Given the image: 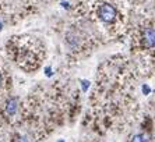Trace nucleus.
I'll return each mask as SVG.
<instances>
[{
    "label": "nucleus",
    "instance_id": "obj_9",
    "mask_svg": "<svg viewBox=\"0 0 155 142\" xmlns=\"http://www.w3.org/2000/svg\"><path fill=\"white\" fill-rule=\"evenodd\" d=\"M3 82H4V78H3V74H2V71H0V88L3 86Z\"/></svg>",
    "mask_w": 155,
    "mask_h": 142
},
{
    "label": "nucleus",
    "instance_id": "obj_11",
    "mask_svg": "<svg viewBox=\"0 0 155 142\" xmlns=\"http://www.w3.org/2000/svg\"><path fill=\"white\" fill-rule=\"evenodd\" d=\"M46 75H52V73H51V68H49V67L46 68Z\"/></svg>",
    "mask_w": 155,
    "mask_h": 142
},
{
    "label": "nucleus",
    "instance_id": "obj_5",
    "mask_svg": "<svg viewBox=\"0 0 155 142\" xmlns=\"http://www.w3.org/2000/svg\"><path fill=\"white\" fill-rule=\"evenodd\" d=\"M131 142H148V138L143 134H137V135H134L133 137Z\"/></svg>",
    "mask_w": 155,
    "mask_h": 142
},
{
    "label": "nucleus",
    "instance_id": "obj_12",
    "mask_svg": "<svg viewBox=\"0 0 155 142\" xmlns=\"http://www.w3.org/2000/svg\"><path fill=\"white\" fill-rule=\"evenodd\" d=\"M0 31H2V22H0Z\"/></svg>",
    "mask_w": 155,
    "mask_h": 142
},
{
    "label": "nucleus",
    "instance_id": "obj_3",
    "mask_svg": "<svg viewBox=\"0 0 155 142\" xmlns=\"http://www.w3.org/2000/svg\"><path fill=\"white\" fill-rule=\"evenodd\" d=\"M143 40L147 47L155 46V28H145L143 34Z\"/></svg>",
    "mask_w": 155,
    "mask_h": 142
},
{
    "label": "nucleus",
    "instance_id": "obj_8",
    "mask_svg": "<svg viewBox=\"0 0 155 142\" xmlns=\"http://www.w3.org/2000/svg\"><path fill=\"white\" fill-rule=\"evenodd\" d=\"M17 142H29V141L25 137H20V138H17Z\"/></svg>",
    "mask_w": 155,
    "mask_h": 142
},
{
    "label": "nucleus",
    "instance_id": "obj_6",
    "mask_svg": "<svg viewBox=\"0 0 155 142\" xmlns=\"http://www.w3.org/2000/svg\"><path fill=\"white\" fill-rule=\"evenodd\" d=\"M81 86H83L84 92H87V89L90 88V81H85V79H84V81H81Z\"/></svg>",
    "mask_w": 155,
    "mask_h": 142
},
{
    "label": "nucleus",
    "instance_id": "obj_13",
    "mask_svg": "<svg viewBox=\"0 0 155 142\" xmlns=\"http://www.w3.org/2000/svg\"><path fill=\"white\" fill-rule=\"evenodd\" d=\"M59 142H64V141H59Z\"/></svg>",
    "mask_w": 155,
    "mask_h": 142
},
{
    "label": "nucleus",
    "instance_id": "obj_10",
    "mask_svg": "<svg viewBox=\"0 0 155 142\" xmlns=\"http://www.w3.org/2000/svg\"><path fill=\"white\" fill-rule=\"evenodd\" d=\"M61 6H63V7H66V8H69V3H66V2H63V3H61Z\"/></svg>",
    "mask_w": 155,
    "mask_h": 142
},
{
    "label": "nucleus",
    "instance_id": "obj_1",
    "mask_svg": "<svg viewBox=\"0 0 155 142\" xmlns=\"http://www.w3.org/2000/svg\"><path fill=\"white\" fill-rule=\"evenodd\" d=\"M98 15L104 22H112L116 18V8L112 4L105 3L98 8Z\"/></svg>",
    "mask_w": 155,
    "mask_h": 142
},
{
    "label": "nucleus",
    "instance_id": "obj_4",
    "mask_svg": "<svg viewBox=\"0 0 155 142\" xmlns=\"http://www.w3.org/2000/svg\"><path fill=\"white\" fill-rule=\"evenodd\" d=\"M66 42H67V45H69L71 49H76L80 45L78 36H77V34H74V32H69V34L66 35Z\"/></svg>",
    "mask_w": 155,
    "mask_h": 142
},
{
    "label": "nucleus",
    "instance_id": "obj_2",
    "mask_svg": "<svg viewBox=\"0 0 155 142\" xmlns=\"http://www.w3.org/2000/svg\"><path fill=\"white\" fill-rule=\"evenodd\" d=\"M17 109H18V99L17 98H8L6 100V105H4V111L7 114L8 117L14 116L17 113Z\"/></svg>",
    "mask_w": 155,
    "mask_h": 142
},
{
    "label": "nucleus",
    "instance_id": "obj_7",
    "mask_svg": "<svg viewBox=\"0 0 155 142\" xmlns=\"http://www.w3.org/2000/svg\"><path fill=\"white\" fill-rule=\"evenodd\" d=\"M143 92H144L145 95H148V93H150V86H148V85H144V86H143Z\"/></svg>",
    "mask_w": 155,
    "mask_h": 142
}]
</instances>
